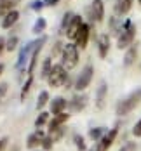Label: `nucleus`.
<instances>
[{"label": "nucleus", "mask_w": 141, "mask_h": 151, "mask_svg": "<svg viewBox=\"0 0 141 151\" xmlns=\"http://www.w3.org/2000/svg\"><path fill=\"white\" fill-rule=\"evenodd\" d=\"M136 150H138L136 142H125V144H124V146H122L119 151H136Z\"/></svg>", "instance_id": "c756f323"}, {"label": "nucleus", "mask_w": 141, "mask_h": 151, "mask_svg": "<svg viewBox=\"0 0 141 151\" xmlns=\"http://www.w3.org/2000/svg\"><path fill=\"white\" fill-rule=\"evenodd\" d=\"M66 106H68V101H66L64 97H54V99L51 101V113H52V115L64 113Z\"/></svg>", "instance_id": "2eb2a0df"}, {"label": "nucleus", "mask_w": 141, "mask_h": 151, "mask_svg": "<svg viewBox=\"0 0 141 151\" xmlns=\"http://www.w3.org/2000/svg\"><path fill=\"white\" fill-rule=\"evenodd\" d=\"M5 2H9V0H0V7H2V5H4Z\"/></svg>", "instance_id": "4c0bfd02"}, {"label": "nucleus", "mask_w": 141, "mask_h": 151, "mask_svg": "<svg viewBox=\"0 0 141 151\" xmlns=\"http://www.w3.org/2000/svg\"><path fill=\"white\" fill-rule=\"evenodd\" d=\"M117 136H119V129L115 127V129H111L110 132H106L105 136H103L99 141H98V142H96V146H94L93 150H89V151H108L110 146L115 142Z\"/></svg>", "instance_id": "423d86ee"}, {"label": "nucleus", "mask_w": 141, "mask_h": 151, "mask_svg": "<svg viewBox=\"0 0 141 151\" xmlns=\"http://www.w3.org/2000/svg\"><path fill=\"white\" fill-rule=\"evenodd\" d=\"M31 83H33V76L28 75V78H26V82L23 83V91H21V99H25L26 97V94H28V91H30Z\"/></svg>", "instance_id": "bb28decb"}, {"label": "nucleus", "mask_w": 141, "mask_h": 151, "mask_svg": "<svg viewBox=\"0 0 141 151\" xmlns=\"http://www.w3.org/2000/svg\"><path fill=\"white\" fill-rule=\"evenodd\" d=\"M46 26H47L46 19H44V17H38V19L35 21V24H33V35H40L42 31L46 30Z\"/></svg>", "instance_id": "4be33fe9"}, {"label": "nucleus", "mask_w": 141, "mask_h": 151, "mask_svg": "<svg viewBox=\"0 0 141 151\" xmlns=\"http://www.w3.org/2000/svg\"><path fill=\"white\" fill-rule=\"evenodd\" d=\"M17 44H19V38L17 37H11L7 42H5V50H9V52H12L16 47H17Z\"/></svg>", "instance_id": "cd10ccee"}, {"label": "nucleus", "mask_w": 141, "mask_h": 151, "mask_svg": "<svg viewBox=\"0 0 141 151\" xmlns=\"http://www.w3.org/2000/svg\"><path fill=\"white\" fill-rule=\"evenodd\" d=\"M2 71H4V64L0 63V75H2Z\"/></svg>", "instance_id": "58836bf2"}, {"label": "nucleus", "mask_w": 141, "mask_h": 151, "mask_svg": "<svg viewBox=\"0 0 141 151\" xmlns=\"http://www.w3.org/2000/svg\"><path fill=\"white\" fill-rule=\"evenodd\" d=\"M134 37H136V26L131 19L124 21V24L120 26L119 31V40H117V47L119 49H129L134 42Z\"/></svg>", "instance_id": "f257e3e1"}, {"label": "nucleus", "mask_w": 141, "mask_h": 151, "mask_svg": "<svg viewBox=\"0 0 141 151\" xmlns=\"http://www.w3.org/2000/svg\"><path fill=\"white\" fill-rule=\"evenodd\" d=\"M33 47H35V42H30L19 50V58H17V63H16V68L19 70V73L25 71V66H26V61H28L26 58H28V54H31Z\"/></svg>", "instance_id": "0eeeda50"}, {"label": "nucleus", "mask_w": 141, "mask_h": 151, "mask_svg": "<svg viewBox=\"0 0 141 151\" xmlns=\"http://www.w3.org/2000/svg\"><path fill=\"white\" fill-rule=\"evenodd\" d=\"M105 134H106V132H105V129H103V127H94V129L89 130V137H91L93 141H99Z\"/></svg>", "instance_id": "5701e85b"}, {"label": "nucleus", "mask_w": 141, "mask_h": 151, "mask_svg": "<svg viewBox=\"0 0 141 151\" xmlns=\"http://www.w3.org/2000/svg\"><path fill=\"white\" fill-rule=\"evenodd\" d=\"M106 92H108L106 82H101L99 87H98V92H96V108H98V109H103V108H105V103H106Z\"/></svg>", "instance_id": "ddd939ff"}, {"label": "nucleus", "mask_w": 141, "mask_h": 151, "mask_svg": "<svg viewBox=\"0 0 141 151\" xmlns=\"http://www.w3.org/2000/svg\"><path fill=\"white\" fill-rule=\"evenodd\" d=\"M47 82H49V85L52 89H59L68 82V71L63 68L61 64H54L49 76H47Z\"/></svg>", "instance_id": "20e7f679"}, {"label": "nucleus", "mask_w": 141, "mask_h": 151, "mask_svg": "<svg viewBox=\"0 0 141 151\" xmlns=\"http://www.w3.org/2000/svg\"><path fill=\"white\" fill-rule=\"evenodd\" d=\"M73 12H66V14L63 16V21H61V28L64 31H66V28H68V26H70V23H72V19H73Z\"/></svg>", "instance_id": "c85d7f7f"}, {"label": "nucleus", "mask_w": 141, "mask_h": 151, "mask_svg": "<svg viewBox=\"0 0 141 151\" xmlns=\"http://www.w3.org/2000/svg\"><path fill=\"white\" fill-rule=\"evenodd\" d=\"M52 66H54V64H52V59H51V58L44 59V64H42V78H47V76H49Z\"/></svg>", "instance_id": "b1692460"}, {"label": "nucleus", "mask_w": 141, "mask_h": 151, "mask_svg": "<svg viewBox=\"0 0 141 151\" xmlns=\"http://www.w3.org/2000/svg\"><path fill=\"white\" fill-rule=\"evenodd\" d=\"M44 139H46V132H44L42 129L31 132L30 136H28V139H26V148H28V150H35L37 146H42Z\"/></svg>", "instance_id": "1a4fd4ad"}, {"label": "nucleus", "mask_w": 141, "mask_h": 151, "mask_svg": "<svg viewBox=\"0 0 141 151\" xmlns=\"http://www.w3.org/2000/svg\"><path fill=\"white\" fill-rule=\"evenodd\" d=\"M140 103H141V89H136L134 92H131L125 99L119 101L115 111H117L119 116H125V115H129L132 109H136V106L140 104Z\"/></svg>", "instance_id": "f03ea898"}, {"label": "nucleus", "mask_w": 141, "mask_h": 151, "mask_svg": "<svg viewBox=\"0 0 141 151\" xmlns=\"http://www.w3.org/2000/svg\"><path fill=\"white\" fill-rule=\"evenodd\" d=\"M17 19H19V12L12 9V11H9L7 14L4 16V19H2V28L4 30H9V28H12L16 23H17Z\"/></svg>", "instance_id": "4468645a"}, {"label": "nucleus", "mask_w": 141, "mask_h": 151, "mask_svg": "<svg viewBox=\"0 0 141 151\" xmlns=\"http://www.w3.org/2000/svg\"><path fill=\"white\" fill-rule=\"evenodd\" d=\"M132 2L134 0H117L115 2V12L120 16L127 14L131 9H132Z\"/></svg>", "instance_id": "a211bd4d"}, {"label": "nucleus", "mask_w": 141, "mask_h": 151, "mask_svg": "<svg viewBox=\"0 0 141 151\" xmlns=\"http://www.w3.org/2000/svg\"><path fill=\"white\" fill-rule=\"evenodd\" d=\"M108 50H110V35L103 33L98 38V54H99V58L105 59L108 56Z\"/></svg>", "instance_id": "f8f14e48"}, {"label": "nucleus", "mask_w": 141, "mask_h": 151, "mask_svg": "<svg viewBox=\"0 0 141 151\" xmlns=\"http://www.w3.org/2000/svg\"><path fill=\"white\" fill-rule=\"evenodd\" d=\"M64 125L63 127H58V129H52V130H49L47 132V137L52 141V142H58V141H61L63 139V136H64Z\"/></svg>", "instance_id": "aec40b11"}, {"label": "nucleus", "mask_w": 141, "mask_h": 151, "mask_svg": "<svg viewBox=\"0 0 141 151\" xmlns=\"http://www.w3.org/2000/svg\"><path fill=\"white\" fill-rule=\"evenodd\" d=\"M132 134H134L136 137H141V120L138 122L136 125H134V129H132Z\"/></svg>", "instance_id": "473e14b6"}, {"label": "nucleus", "mask_w": 141, "mask_h": 151, "mask_svg": "<svg viewBox=\"0 0 141 151\" xmlns=\"http://www.w3.org/2000/svg\"><path fill=\"white\" fill-rule=\"evenodd\" d=\"M93 75H94L93 64H85V66H84V70L80 71L78 78L75 80V89H77L78 92L85 91V89L91 85V82H93Z\"/></svg>", "instance_id": "39448f33"}, {"label": "nucleus", "mask_w": 141, "mask_h": 151, "mask_svg": "<svg viewBox=\"0 0 141 151\" xmlns=\"http://www.w3.org/2000/svg\"><path fill=\"white\" fill-rule=\"evenodd\" d=\"M84 24V21H82V17L80 16H73V19H72V23H70V26L66 28V37L70 38V40H75V37H77V33H78V30H80V26Z\"/></svg>", "instance_id": "9b49d317"}, {"label": "nucleus", "mask_w": 141, "mask_h": 151, "mask_svg": "<svg viewBox=\"0 0 141 151\" xmlns=\"http://www.w3.org/2000/svg\"><path fill=\"white\" fill-rule=\"evenodd\" d=\"M7 87H9L7 83H0V99H2V97L7 94Z\"/></svg>", "instance_id": "72a5a7b5"}, {"label": "nucleus", "mask_w": 141, "mask_h": 151, "mask_svg": "<svg viewBox=\"0 0 141 151\" xmlns=\"http://www.w3.org/2000/svg\"><path fill=\"white\" fill-rule=\"evenodd\" d=\"M7 141H9L7 137H4V139H0V151H4V148L7 146Z\"/></svg>", "instance_id": "f704fd0d"}, {"label": "nucleus", "mask_w": 141, "mask_h": 151, "mask_svg": "<svg viewBox=\"0 0 141 151\" xmlns=\"http://www.w3.org/2000/svg\"><path fill=\"white\" fill-rule=\"evenodd\" d=\"M58 2H59V0H44V4H46V5H51V7H52V5H56Z\"/></svg>", "instance_id": "c9c22d12"}, {"label": "nucleus", "mask_w": 141, "mask_h": 151, "mask_svg": "<svg viewBox=\"0 0 141 151\" xmlns=\"http://www.w3.org/2000/svg\"><path fill=\"white\" fill-rule=\"evenodd\" d=\"M70 108L73 109V111H82L85 104H87V96L85 94H77V96H73V99H72V103H68Z\"/></svg>", "instance_id": "dca6fc26"}, {"label": "nucleus", "mask_w": 141, "mask_h": 151, "mask_svg": "<svg viewBox=\"0 0 141 151\" xmlns=\"http://www.w3.org/2000/svg\"><path fill=\"white\" fill-rule=\"evenodd\" d=\"M78 64V47L75 44H66L61 52V66L68 71Z\"/></svg>", "instance_id": "7ed1b4c3"}, {"label": "nucleus", "mask_w": 141, "mask_h": 151, "mask_svg": "<svg viewBox=\"0 0 141 151\" xmlns=\"http://www.w3.org/2000/svg\"><path fill=\"white\" fill-rule=\"evenodd\" d=\"M70 118V115L68 113H59V115H54V118L52 120H49V130H52V129H58V127H63L66 122Z\"/></svg>", "instance_id": "f3484780"}, {"label": "nucleus", "mask_w": 141, "mask_h": 151, "mask_svg": "<svg viewBox=\"0 0 141 151\" xmlns=\"http://www.w3.org/2000/svg\"><path fill=\"white\" fill-rule=\"evenodd\" d=\"M91 16L96 23H101L105 17V4L103 0H93L91 4Z\"/></svg>", "instance_id": "9d476101"}, {"label": "nucleus", "mask_w": 141, "mask_h": 151, "mask_svg": "<svg viewBox=\"0 0 141 151\" xmlns=\"http://www.w3.org/2000/svg\"><path fill=\"white\" fill-rule=\"evenodd\" d=\"M49 99H51V96H49V92L47 91H42L38 94V99H37V109H44L49 103Z\"/></svg>", "instance_id": "412c9836"}, {"label": "nucleus", "mask_w": 141, "mask_h": 151, "mask_svg": "<svg viewBox=\"0 0 141 151\" xmlns=\"http://www.w3.org/2000/svg\"><path fill=\"white\" fill-rule=\"evenodd\" d=\"M44 5H46V4H44L42 0H37V2H33V4H31V9H33V11H40Z\"/></svg>", "instance_id": "2f4dec72"}, {"label": "nucleus", "mask_w": 141, "mask_h": 151, "mask_svg": "<svg viewBox=\"0 0 141 151\" xmlns=\"http://www.w3.org/2000/svg\"><path fill=\"white\" fill-rule=\"evenodd\" d=\"M73 142H75V146H77L78 151H87V146H85V141H84V137L75 134L73 136Z\"/></svg>", "instance_id": "a878e982"}, {"label": "nucleus", "mask_w": 141, "mask_h": 151, "mask_svg": "<svg viewBox=\"0 0 141 151\" xmlns=\"http://www.w3.org/2000/svg\"><path fill=\"white\" fill-rule=\"evenodd\" d=\"M52 144H54V142H52V141H51V139H49V137L46 136V139H44V142H42V148H44L46 151H49L51 148H52Z\"/></svg>", "instance_id": "7c9ffc66"}, {"label": "nucleus", "mask_w": 141, "mask_h": 151, "mask_svg": "<svg viewBox=\"0 0 141 151\" xmlns=\"http://www.w3.org/2000/svg\"><path fill=\"white\" fill-rule=\"evenodd\" d=\"M47 123H49V113H47V111H40L38 118L35 120V127H44Z\"/></svg>", "instance_id": "393cba45"}, {"label": "nucleus", "mask_w": 141, "mask_h": 151, "mask_svg": "<svg viewBox=\"0 0 141 151\" xmlns=\"http://www.w3.org/2000/svg\"><path fill=\"white\" fill-rule=\"evenodd\" d=\"M2 50H5V40L4 38H0V54H2Z\"/></svg>", "instance_id": "e433bc0d"}, {"label": "nucleus", "mask_w": 141, "mask_h": 151, "mask_svg": "<svg viewBox=\"0 0 141 151\" xmlns=\"http://www.w3.org/2000/svg\"><path fill=\"white\" fill-rule=\"evenodd\" d=\"M136 58H138V47L131 45L129 49H127L125 56H124V66H131V64L136 61Z\"/></svg>", "instance_id": "6ab92c4d"}, {"label": "nucleus", "mask_w": 141, "mask_h": 151, "mask_svg": "<svg viewBox=\"0 0 141 151\" xmlns=\"http://www.w3.org/2000/svg\"><path fill=\"white\" fill-rule=\"evenodd\" d=\"M89 35H91V26L84 23L80 26V30H78L77 37H75V45L80 47V49H85L87 47V42H89Z\"/></svg>", "instance_id": "6e6552de"}, {"label": "nucleus", "mask_w": 141, "mask_h": 151, "mask_svg": "<svg viewBox=\"0 0 141 151\" xmlns=\"http://www.w3.org/2000/svg\"><path fill=\"white\" fill-rule=\"evenodd\" d=\"M138 2H140V4H141V0H138Z\"/></svg>", "instance_id": "ea45409f"}]
</instances>
